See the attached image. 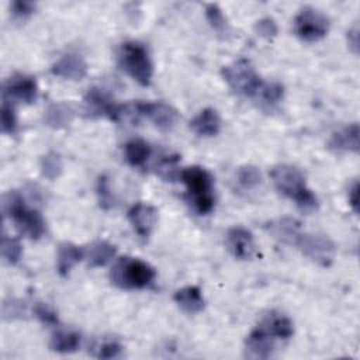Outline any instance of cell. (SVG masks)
<instances>
[{
	"label": "cell",
	"mask_w": 360,
	"mask_h": 360,
	"mask_svg": "<svg viewBox=\"0 0 360 360\" xmlns=\"http://www.w3.org/2000/svg\"><path fill=\"white\" fill-rule=\"evenodd\" d=\"M270 177L274 187L283 195L291 198L304 212H312L318 208V198L308 188L304 173L292 165H277L271 169Z\"/></svg>",
	"instance_id": "6da1fadb"
},
{
	"label": "cell",
	"mask_w": 360,
	"mask_h": 360,
	"mask_svg": "<svg viewBox=\"0 0 360 360\" xmlns=\"http://www.w3.org/2000/svg\"><path fill=\"white\" fill-rule=\"evenodd\" d=\"M179 177L187 188L194 210L201 215L210 214L215 205L214 179L211 173L201 166H188L179 172Z\"/></svg>",
	"instance_id": "7a4b0ae2"
},
{
	"label": "cell",
	"mask_w": 360,
	"mask_h": 360,
	"mask_svg": "<svg viewBox=\"0 0 360 360\" xmlns=\"http://www.w3.org/2000/svg\"><path fill=\"white\" fill-rule=\"evenodd\" d=\"M4 214L14 222L17 229L30 239H39L46 232V225L38 210L27 205L24 197L10 191L3 198Z\"/></svg>",
	"instance_id": "3957f363"
},
{
	"label": "cell",
	"mask_w": 360,
	"mask_h": 360,
	"mask_svg": "<svg viewBox=\"0 0 360 360\" xmlns=\"http://www.w3.org/2000/svg\"><path fill=\"white\" fill-rule=\"evenodd\" d=\"M110 278L112 284L122 290H142L153 284L156 271L149 263L138 257L124 256L112 264Z\"/></svg>",
	"instance_id": "277c9868"
},
{
	"label": "cell",
	"mask_w": 360,
	"mask_h": 360,
	"mask_svg": "<svg viewBox=\"0 0 360 360\" xmlns=\"http://www.w3.org/2000/svg\"><path fill=\"white\" fill-rule=\"evenodd\" d=\"M120 68L141 86H149L153 76V62L146 46L138 41L122 42L117 51Z\"/></svg>",
	"instance_id": "5b68a950"
},
{
	"label": "cell",
	"mask_w": 360,
	"mask_h": 360,
	"mask_svg": "<svg viewBox=\"0 0 360 360\" xmlns=\"http://www.w3.org/2000/svg\"><path fill=\"white\" fill-rule=\"evenodd\" d=\"M222 79L236 93L246 97H256L262 79L257 75L252 62L246 58H239L221 69Z\"/></svg>",
	"instance_id": "8992f818"
},
{
	"label": "cell",
	"mask_w": 360,
	"mask_h": 360,
	"mask_svg": "<svg viewBox=\"0 0 360 360\" xmlns=\"http://www.w3.org/2000/svg\"><path fill=\"white\" fill-rule=\"evenodd\" d=\"M292 245H295L302 255L322 267H329L333 263L336 248L326 235L301 231Z\"/></svg>",
	"instance_id": "52a82bcc"
},
{
	"label": "cell",
	"mask_w": 360,
	"mask_h": 360,
	"mask_svg": "<svg viewBox=\"0 0 360 360\" xmlns=\"http://www.w3.org/2000/svg\"><path fill=\"white\" fill-rule=\"evenodd\" d=\"M294 31L302 41H319L329 31V18L315 7L305 6L294 18Z\"/></svg>",
	"instance_id": "ba28073f"
},
{
	"label": "cell",
	"mask_w": 360,
	"mask_h": 360,
	"mask_svg": "<svg viewBox=\"0 0 360 360\" xmlns=\"http://www.w3.org/2000/svg\"><path fill=\"white\" fill-rule=\"evenodd\" d=\"M135 110L138 117H146L162 131H170L180 118L179 111L163 101H136Z\"/></svg>",
	"instance_id": "9c48e42d"
},
{
	"label": "cell",
	"mask_w": 360,
	"mask_h": 360,
	"mask_svg": "<svg viewBox=\"0 0 360 360\" xmlns=\"http://www.w3.org/2000/svg\"><path fill=\"white\" fill-rule=\"evenodd\" d=\"M84 107L91 117H107L118 122L121 104H117L103 89L91 87L84 96Z\"/></svg>",
	"instance_id": "30bf717a"
},
{
	"label": "cell",
	"mask_w": 360,
	"mask_h": 360,
	"mask_svg": "<svg viewBox=\"0 0 360 360\" xmlns=\"http://www.w3.org/2000/svg\"><path fill=\"white\" fill-rule=\"evenodd\" d=\"M3 93L10 98L31 104L38 97V83L30 75L15 73L4 82Z\"/></svg>",
	"instance_id": "8fae6325"
},
{
	"label": "cell",
	"mask_w": 360,
	"mask_h": 360,
	"mask_svg": "<svg viewBox=\"0 0 360 360\" xmlns=\"http://www.w3.org/2000/svg\"><path fill=\"white\" fill-rule=\"evenodd\" d=\"M89 72V65L86 59L77 52H68L63 53L52 66L51 73L56 77L65 80H82L86 77Z\"/></svg>",
	"instance_id": "7c38bea8"
},
{
	"label": "cell",
	"mask_w": 360,
	"mask_h": 360,
	"mask_svg": "<svg viewBox=\"0 0 360 360\" xmlns=\"http://www.w3.org/2000/svg\"><path fill=\"white\" fill-rule=\"evenodd\" d=\"M277 339L257 323L245 340V354L249 359H269L276 349Z\"/></svg>",
	"instance_id": "4fadbf2b"
},
{
	"label": "cell",
	"mask_w": 360,
	"mask_h": 360,
	"mask_svg": "<svg viewBox=\"0 0 360 360\" xmlns=\"http://www.w3.org/2000/svg\"><path fill=\"white\" fill-rule=\"evenodd\" d=\"M128 221L134 231L143 239H146L158 224V210L146 202L134 204L128 212Z\"/></svg>",
	"instance_id": "5bb4252c"
},
{
	"label": "cell",
	"mask_w": 360,
	"mask_h": 360,
	"mask_svg": "<svg viewBox=\"0 0 360 360\" xmlns=\"http://www.w3.org/2000/svg\"><path fill=\"white\" fill-rule=\"evenodd\" d=\"M226 246L238 260H249L255 256L256 245L252 232L243 226H233L226 232Z\"/></svg>",
	"instance_id": "9a60e30c"
},
{
	"label": "cell",
	"mask_w": 360,
	"mask_h": 360,
	"mask_svg": "<svg viewBox=\"0 0 360 360\" xmlns=\"http://www.w3.org/2000/svg\"><path fill=\"white\" fill-rule=\"evenodd\" d=\"M359 135H360L359 124L352 122L332 134V136L328 142V148L335 152H339V153H342V152L357 153L359 152Z\"/></svg>",
	"instance_id": "2e32d148"
},
{
	"label": "cell",
	"mask_w": 360,
	"mask_h": 360,
	"mask_svg": "<svg viewBox=\"0 0 360 360\" xmlns=\"http://www.w3.org/2000/svg\"><path fill=\"white\" fill-rule=\"evenodd\" d=\"M190 128L201 138L215 136L221 131V117L217 110L207 107L190 121Z\"/></svg>",
	"instance_id": "e0dca14e"
},
{
	"label": "cell",
	"mask_w": 360,
	"mask_h": 360,
	"mask_svg": "<svg viewBox=\"0 0 360 360\" xmlns=\"http://www.w3.org/2000/svg\"><path fill=\"white\" fill-rule=\"evenodd\" d=\"M259 323L277 340H288L294 335L292 321L278 311L267 312Z\"/></svg>",
	"instance_id": "ac0fdd59"
},
{
	"label": "cell",
	"mask_w": 360,
	"mask_h": 360,
	"mask_svg": "<svg viewBox=\"0 0 360 360\" xmlns=\"http://www.w3.org/2000/svg\"><path fill=\"white\" fill-rule=\"evenodd\" d=\"M83 248L72 243L62 242L58 246L56 252V270L60 277H68L70 270L83 260Z\"/></svg>",
	"instance_id": "d6986e66"
},
{
	"label": "cell",
	"mask_w": 360,
	"mask_h": 360,
	"mask_svg": "<svg viewBox=\"0 0 360 360\" xmlns=\"http://www.w3.org/2000/svg\"><path fill=\"white\" fill-rule=\"evenodd\" d=\"M115 246L107 240H94L83 248V259L89 267H103L115 256Z\"/></svg>",
	"instance_id": "ffe728a7"
},
{
	"label": "cell",
	"mask_w": 360,
	"mask_h": 360,
	"mask_svg": "<svg viewBox=\"0 0 360 360\" xmlns=\"http://www.w3.org/2000/svg\"><path fill=\"white\" fill-rule=\"evenodd\" d=\"M174 302L187 314H197L204 309L205 300L202 291L197 285H186L179 288L173 295Z\"/></svg>",
	"instance_id": "44dd1931"
},
{
	"label": "cell",
	"mask_w": 360,
	"mask_h": 360,
	"mask_svg": "<svg viewBox=\"0 0 360 360\" xmlns=\"http://www.w3.org/2000/svg\"><path fill=\"white\" fill-rule=\"evenodd\" d=\"M75 117V110L70 104L68 103H53L51 104L44 114V122L45 125L53 128V129H60L68 127Z\"/></svg>",
	"instance_id": "7402d4cb"
},
{
	"label": "cell",
	"mask_w": 360,
	"mask_h": 360,
	"mask_svg": "<svg viewBox=\"0 0 360 360\" xmlns=\"http://www.w3.org/2000/svg\"><path fill=\"white\" fill-rule=\"evenodd\" d=\"M269 231L274 238L292 245L297 239V236L301 233V222L294 218H280L276 221L269 222L267 225Z\"/></svg>",
	"instance_id": "603a6c76"
},
{
	"label": "cell",
	"mask_w": 360,
	"mask_h": 360,
	"mask_svg": "<svg viewBox=\"0 0 360 360\" xmlns=\"http://www.w3.org/2000/svg\"><path fill=\"white\" fill-rule=\"evenodd\" d=\"M82 345V335L72 329L56 330L49 342V347L58 353H73Z\"/></svg>",
	"instance_id": "cb8c5ba5"
},
{
	"label": "cell",
	"mask_w": 360,
	"mask_h": 360,
	"mask_svg": "<svg viewBox=\"0 0 360 360\" xmlns=\"http://www.w3.org/2000/svg\"><path fill=\"white\" fill-rule=\"evenodd\" d=\"M124 156L131 166L142 167L150 156V146L143 139H131L124 146Z\"/></svg>",
	"instance_id": "d4e9b609"
},
{
	"label": "cell",
	"mask_w": 360,
	"mask_h": 360,
	"mask_svg": "<svg viewBox=\"0 0 360 360\" xmlns=\"http://www.w3.org/2000/svg\"><path fill=\"white\" fill-rule=\"evenodd\" d=\"M256 97H259L263 104H266L269 107H274L284 97V86L281 83H278V82L262 83Z\"/></svg>",
	"instance_id": "484cf974"
},
{
	"label": "cell",
	"mask_w": 360,
	"mask_h": 360,
	"mask_svg": "<svg viewBox=\"0 0 360 360\" xmlns=\"http://www.w3.org/2000/svg\"><path fill=\"white\" fill-rule=\"evenodd\" d=\"M39 167H41V173L44 177H46L48 180H55L62 174L63 170V163L60 159V155L51 150L48 153H45L41 158L39 162Z\"/></svg>",
	"instance_id": "4316f807"
},
{
	"label": "cell",
	"mask_w": 360,
	"mask_h": 360,
	"mask_svg": "<svg viewBox=\"0 0 360 360\" xmlns=\"http://www.w3.org/2000/svg\"><path fill=\"white\" fill-rule=\"evenodd\" d=\"M1 257L8 264H15L22 256V245L17 238L3 235L1 238Z\"/></svg>",
	"instance_id": "83f0119b"
},
{
	"label": "cell",
	"mask_w": 360,
	"mask_h": 360,
	"mask_svg": "<svg viewBox=\"0 0 360 360\" xmlns=\"http://www.w3.org/2000/svg\"><path fill=\"white\" fill-rule=\"evenodd\" d=\"M236 181L243 190H252L260 184L262 174L256 166L246 165L238 169Z\"/></svg>",
	"instance_id": "f1b7e54d"
},
{
	"label": "cell",
	"mask_w": 360,
	"mask_h": 360,
	"mask_svg": "<svg viewBox=\"0 0 360 360\" xmlns=\"http://www.w3.org/2000/svg\"><path fill=\"white\" fill-rule=\"evenodd\" d=\"M205 18L212 27V30H215L217 32H224L226 30V18L218 4L215 3L205 4Z\"/></svg>",
	"instance_id": "f546056e"
},
{
	"label": "cell",
	"mask_w": 360,
	"mask_h": 360,
	"mask_svg": "<svg viewBox=\"0 0 360 360\" xmlns=\"http://www.w3.org/2000/svg\"><path fill=\"white\" fill-rule=\"evenodd\" d=\"M0 127L3 134H14L17 129V115L13 105L7 101L0 108Z\"/></svg>",
	"instance_id": "4dcf8cb0"
},
{
	"label": "cell",
	"mask_w": 360,
	"mask_h": 360,
	"mask_svg": "<svg viewBox=\"0 0 360 360\" xmlns=\"http://www.w3.org/2000/svg\"><path fill=\"white\" fill-rule=\"evenodd\" d=\"M32 312L34 315L45 325H51L55 326L58 325L59 319H58V312L55 311V308L52 305H49L48 302H35L32 307Z\"/></svg>",
	"instance_id": "1f68e13d"
},
{
	"label": "cell",
	"mask_w": 360,
	"mask_h": 360,
	"mask_svg": "<svg viewBox=\"0 0 360 360\" xmlns=\"http://www.w3.org/2000/svg\"><path fill=\"white\" fill-rule=\"evenodd\" d=\"M122 345L115 339L103 340L98 346H96L94 356L98 359H115L122 353Z\"/></svg>",
	"instance_id": "d6a6232c"
},
{
	"label": "cell",
	"mask_w": 360,
	"mask_h": 360,
	"mask_svg": "<svg viewBox=\"0 0 360 360\" xmlns=\"http://www.w3.org/2000/svg\"><path fill=\"white\" fill-rule=\"evenodd\" d=\"M97 195L103 210H110L114 205V194L110 187V180L105 174L100 176L97 180Z\"/></svg>",
	"instance_id": "836d02e7"
},
{
	"label": "cell",
	"mask_w": 360,
	"mask_h": 360,
	"mask_svg": "<svg viewBox=\"0 0 360 360\" xmlns=\"http://www.w3.org/2000/svg\"><path fill=\"white\" fill-rule=\"evenodd\" d=\"M255 30L260 37L269 38V39L276 37L277 31H278L277 24L271 17H263V18L257 20L256 24H255Z\"/></svg>",
	"instance_id": "e575fe53"
},
{
	"label": "cell",
	"mask_w": 360,
	"mask_h": 360,
	"mask_svg": "<svg viewBox=\"0 0 360 360\" xmlns=\"http://www.w3.org/2000/svg\"><path fill=\"white\" fill-rule=\"evenodd\" d=\"M25 315V304L18 300H10L3 304V318L15 319Z\"/></svg>",
	"instance_id": "d590c367"
},
{
	"label": "cell",
	"mask_w": 360,
	"mask_h": 360,
	"mask_svg": "<svg viewBox=\"0 0 360 360\" xmlns=\"http://www.w3.org/2000/svg\"><path fill=\"white\" fill-rule=\"evenodd\" d=\"M10 10H11V14H13L14 18L25 20V18H28L35 11V3L17 0V1L11 3Z\"/></svg>",
	"instance_id": "8d00e7d4"
},
{
	"label": "cell",
	"mask_w": 360,
	"mask_h": 360,
	"mask_svg": "<svg viewBox=\"0 0 360 360\" xmlns=\"http://www.w3.org/2000/svg\"><path fill=\"white\" fill-rule=\"evenodd\" d=\"M347 200L352 210L357 214L359 212V181H353L347 190Z\"/></svg>",
	"instance_id": "74e56055"
},
{
	"label": "cell",
	"mask_w": 360,
	"mask_h": 360,
	"mask_svg": "<svg viewBox=\"0 0 360 360\" xmlns=\"http://www.w3.org/2000/svg\"><path fill=\"white\" fill-rule=\"evenodd\" d=\"M347 44L352 48L353 53L357 55V51H359V27H357V24L353 25L347 31Z\"/></svg>",
	"instance_id": "f35d334b"
}]
</instances>
